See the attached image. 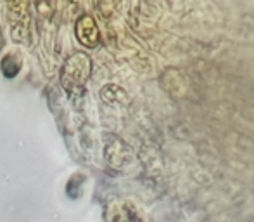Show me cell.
I'll return each mask as SVG.
<instances>
[{"label":"cell","mask_w":254,"mask_h":222,"mask_svg":"<svg viewBox=\"0 0 254 222\" xmlns=\"http://www.w3.org/2000/svg\"><path fill=\"white\" fill-rule=\"evenodd\" d=\"M88 71H90V61H88V57L85 54H74L63 66L61 80H63L64 87L69 92H78V89L87 80Z\"/></svg>","instance_id":"1"},{"label":"cell","mask_w":254,"mask_h":222,"mask_svg":"<svg viewBox=\"0 0 254 222\" xmlns=\"http://www.w3.org/2000/svg\"><path fill=\"white\" fill-rule=\"evenodd\" d=\"M76 37L81 44L85 45H95L97 44V28H95V23L90 16H81L76 23Z\"/></svg>","instance_id":"2"}]
</instances>
